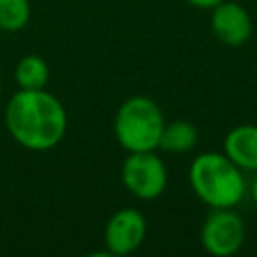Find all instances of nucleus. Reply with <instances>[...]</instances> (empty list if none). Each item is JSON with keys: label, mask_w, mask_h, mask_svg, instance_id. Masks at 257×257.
<instances>
[{"label": "nucleus", "mask_w": 257, "mask_h": 257, "mask_svg": "<svg viewBox=\"0 0 257 257\" xmlns=\"http://www.w3.org/2000/svg\"><path fill=\"white\" fill-rule=\"evenodd\" d=\"M4 124L20 147L42 153L60 145L66 135L68 114L58 96L46 88H18L6 102Z\"/></svg>", "instance_id": "obj_1"}, {"label": "nucleus", "mask_w": 257, "mask_h": 257, "mask_svg": "<svg viewBox=\"0 0 257 257\" xmlns=\"http://www.w3.org/2000/svg\"><path fill=\"white\" fill-rule=\"evenodd\" d=\"M189 183L195 197L209 209H233L247 195L243 171L217 151L199 153L189 165Z\"/></svg>", "instance_id": "obj_2"}, {"label": "nucleus", "mask_w": 257, "mask_h": 257, "mask_svg": "<svg viewBox=\"0 0 257 257\" xmlns=\"http://www.w3.org/2000/svg\"><path fill=\"white\" fill-rule=\"evenodd\" d=\"M165 122V114L153 98L135 94L116 108L112 118V133L116 143L126 153L157 151Z\"/></svg>", "instance_id": "obj_3"}, {"label": "nucleus", "mask_w": 257, "mask_h": 257, "mask_svg": "<svg viewBox=\"0 0 257 257\" xmlns=\"http://www.w3.org/2000/svg\"><path fill=\"white\" fill-rule=\"evenodd\" d=\"M120 181L133 197L141 201H155L165 193L169 173L155 151H137L126 153L120 165Z\"/></svg>", "instance_id": "obj_4"}, {"label": "nucleus", "mask_w": 257, "mask_h": 257, "mask_svg": "<svg viewBox=\"0 0 257 257\" xmlns=\"http://www.w3.org/2000/svg\"><path fill=\"white\" fill-rule=\"evenodd\" d=\"M201 245L215 257L235 255L247 239V229L239 213L233 209H211L199 233Z\"/></svg>", "instance_id": "obj_5"}, {"label": "nucleus", "mask_w": 257, "mask_h": 257, "mask_svg": "<svg viewBox=\"0 0 257 257\" xmlns=\"http://www.w3.org/2000/svg\"><path fill=\"white\" fill-rule=\"evenodd\" d=\"M147 237V217L133 207L114 211L104 225V247L108 255H128Z\"/></svg>", "instance_id": "obj_6"}, {"label": "nucleus", "mask_w": 257, "mask_h": 257, "mask_svg": "<svg viewBox=\"0 0 257 257\" xmlns=\"http://www.w3.org/2000/svg\"><path fill=\"white\" fill-rule=\"evenodd\" d=\"M209 24L215 38L231 48L243 46L253 32V22L249 12L239 2L233 0H223L217 6H213Z\"/></svg>", "instance_id": "obj_7"}, {"label": "nucleus", "mask_w": 257, "mask_h": 257, "mask_svg": "<svg viewBox=\"0 0 257 257\" xmlns=\"http://www.w3.org/2000/svg\"><path fill=\"white\" fill-rule=\"evenodd\" d=\"M223 153L245 173L257 171V124H237L223 139Z\"/></svg>", "instance_id": "obj_8"}, {"label": "nucleus", "mask_w": 257, "mask_h": 257, "mask_svg": "<svg viewBox=\"0 0 257 257\" xmlns=\"http://www.w3.org/2000/svg\"><path fill=\"white\" fill-rule=\"evenodd\" d=\"M197 141H199V131L191 120H183V118L171 120L165 122L159 149L173 155H183L193 151L197 147Z\"/></svg>", "instance_id": "obj_9"}, {"label": "nucleus", "mask_w": 257, "mask_h": 257, "mask_svg": "<svg viewBox=\"0 0 257 257\" xmlns=\"http://www.w3.org/2000/svg\"><path fill=\"white\" fill-rule=\"evenodd\" d=\"M48 76H50L48 62L38 54L22 56L14 68V80L18 84V88H24V90L44 88L48 82Z\"/></svg>", "instance_id": "obj_10"}, {"label": "nucleus", "mask_w": 257, "mask_h": 257, "mask_svg": "<svg viewBox=\"0 0 257 257\" xmlns=\"http://www.w3.org/2000/svg\"><path fill=\"white\" fill-rule=\"evenodd\" d=\"M30 20V0H0V30L18 32Z\"/></svg>", "instance_id": "obj_11"}, {"label": "nucleus", "mask_w": 257, "mask_h": 257, "mask_svg": "<svg viewBox=\"0 0 257 257\" xmlns=\"http://www.w3.org/2000/svg\"><path fill=\"white\" fill-rule=\"evenodd\" d=\"M191 6H195V8H201V10H211L213 6H217L219 2H223V0H187Z\"/></svg>", "instance_id": "obj_12"}, {"label": "nucleus", "mask_w": 257, "mask_h": 257, "mask_svg": "<svg viewBox=\"0 0 257 257\" xmlns=\"http://www.w3.org/2000/svg\"><path fill=\"white\" fill-rule=\"evenodd\" d=\"M249 195H251L253 205L257 207V171L253 173V179H251V183H249Z\"/></svg>", "instance_id": "obj_13"}, {"label": "nucleus", "mask_w": 257, "mask_h": 257, "mask_svg": "<svg viewBox=\"0 0 257 257\" xmlns=\"http://www.w3.org/2000/svg\"><path fill=\"white\" fill-rule=\"evenodd\" d=\"M0 100H2V82H0Z\"/></svg>", "instance_id": "obj_14"}]
</instances>
